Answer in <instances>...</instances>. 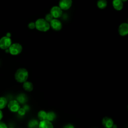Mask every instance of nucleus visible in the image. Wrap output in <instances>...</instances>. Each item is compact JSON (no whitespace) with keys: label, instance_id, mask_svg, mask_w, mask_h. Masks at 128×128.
I'll return each mask as SVG.
<instances>
[{"label":"nucleus","instance_id":"f257e3e1","mask_svg":"<svg viewBox=\"0 0 128 128\" xmlns=\"http://www.w3.org/2000/svg\"><path fill=\"white\" fill-rule=\"evenodd\" d=\"M28 76V70L24 68H20L16 71L14 74V78L16 82L23 83L26 81Z\"/></svg>","mask_w":128,"mask_h":128},{"label":"nucleus","instance_id":"f03ea898","mask_svg":"<svg viewBox=\"0 0 128 128\" xmlns=\"http://www.w3.org/2000/svg\"><path fill=\"white\" fill-rule=\"evenodd\" d=\"M35 28L40 32H46L50 28V24L44 18H39L35 22Z\"/></svg>","mask_w":128,"mask_h":128},{"label":"nucleus","instance_id":"7ed1b4c3","mask_svg":"<svg viewBox=\"0 0 128 128\" xmlns=\"http://www.w3.org/2000/svg\"><path fill=\"white\" fill-rule=\"evenodd\" d=\"M22 50L21 44L18 43H14L12 44L8 48V52L16 56L20 54Z\"/></svg>","mask_w":128,"mask_h":128},{"label":"nucleus","instance_id":"20e7f679","mask_svg":"<svg viewBox=\"0 0 128 128\" xmlns=\"http://www.w3.org/2000/svg\"><path fill=\"white\" fill-rule=\"evenodd\" d=\"M12 44V40L10 38L6 36L2 37L0 39V48L7 50Z\"/></svg>","mask_w":128,"mask_h":128},{"label":"nucleus","instance_id":"39448f33","mask_svg":"<svg viewBox=\"0 0 128 128\" xmlns=\"http://www.w3.org/2000/svg\"><path fill=\"white\" fill-rule=\"evenodd\" d=\"M8 107L9 110L13 112H16L20 108L18 102L16 100H11L8 104Z\"/></svg>","mask_w":128,"mask_h":128},{"label":"nucleus","instance_id":"423d86ee","mask_svg":"<svg viewBox=\"0 0 128 128\" xmlns=\"http://www.w3.org/2000/svg\"><path fill=\"white\" fill-rule=\"evenodd\" d=\"M50 14L52 15L53 18H56L61 16L62 11L58 6H54L50 10Z\"/></svg>","mask_w":128,"mask_h":128},{"label":"nucleus","instance_id":"0eeeda50","mask_svg":"<svg viewBox=\"0 0 128 128\" xmlns=\"http://www.w3.org/2000/svg\"><path fill=\"white\" fill-rule=\"evenodd\" d=\"M72 5V0H60L58 3V6L62 10L69 9Z\"/></svg>","mask_w":128,"mask_h":128},{"label":"nucleus","instance_id":"6e6552de","mask_svg":"<svg viewBox=\"0 0 128 128\" xmlns=\"http://www.w3.org/2000/svg\"><path fill=\"white\" fill-rule=\"evenodd\" d=\"M50 26L55 30H60L62 28V24L61 22L56 18H54L50 22Z\"/></svg>","mask_w":128,"mask_h":128},{"label":"nucleus","instance_id":"1a4fd4ad","mask_svg":"<svg viewBox=\"0 0 128 128\" xmlns=\"http://www.w3.org/2000/svg\"><path fill=\"white\" fill-rule=\"evenodd\" d=\"M102 123L105 128H112L114 124L112 119L108 116H105L102 118Z\"/></svg>","mask_w":128,"mask_h":128},{"label":"nucleus","instance_id":"9d476101","mask_svg":"<svg viewBox=\"0 0 128 128\" xmlns=\"http://www.w3.org/2000/svg\"><path fill=\"white\" fill-rule=\"evenodd\" d=\"M119 34L122 36L127 35L128 33V24L127 23H122L118 27Z\"/></svg>","mask_w":128,"mask_h":128},{"label":"nucleus","instance_id":"9b49d317","mask_svg":"<svg viewBox=\"0 0 128 128\" xmlns=\"http://www.w3.org/2000/svg\"><path fill=\"white\" fill-rule=\"evenodd\" d=\"M38 128H54V126L52 122L46 120H44L40 121Z\"/></svg>","mask_w":128,"mask_h":128},{"label":"nucleus","instance_id":"f8f14e48","mask_svg":"<svg viewBox=\"0 0 128 128\" xmlns=\"http://www.w3.org/2000/svg\"><path fill=\"white\" fill-rule=\"evenodd\" d=\"M112 6L116 10H120L123 8V2L120 0H113Z\"/></svg>","mask_w":128,"mask_h":128},{"label":"nucleus","instance_id":"ddd939ff","mask_svg":"<svg viewBox=\"0 0 128 128\" xmlns=\"http://www.w3.org/2000/svg\"><path fill=\"white\" fill-rule=\"evenodd\" d=\"M22 87L26 91L29 92L32 91L34 89L33 84L31 82L28 81H26L24 82H23Z\"/></svg>","mask_w":128,"mask_h":128},{"label":"nucleus","instance_id":"4468645a","mask_svg":"<svg viewBox=\"0 0 128 128\" xmlns=\"http://www.w3.org/2000/svg\"><path fill=\"white\" fill-rule=\"evenodd\" d=\"M16 100L18 102L19 104L20 103L22 104H24L27 102L28 98L26 94H20L16 97Z\"/></svg>","mask_w":128,"mask_h":128},{"label":"nucleus","instance_id":"2eb2a0df","mask_svg":"<svg viewBox=\"0 0 128 128\" xmlns=\"http://www.w3.org/2000/svg\"><path fill=\"white\" fill-rule=\"evenodd\" d=\"M38 122L35 120L32 119L29 121L28 123V128H38Z\"/></svg>","mask_w":128,"mask_h":128},{"label":"nucleus","instance_id":"dca6fc26","mask_svg":"<svg viewBox=\"0 0 128 128\" xmlns=\"http://www.w3.org/2000/svg\"><path fill=\"white\" fill-rule=\"evenodd\" d=\"M56 118V114L53 112H49L46 113V120L52 122Z\"/></svg>","mask_w":128,"mask_h":128},{"label":"nucleus","instance_id":"f3484780","mask_svg":"<svg viewBox=\"0 0 128 128\" xmlns=\"http://www.w3.org/2000/svg\"><path fill=\"white\" fill-rule=\"evenodd\" d=\"M8 104V100L5 97H0V110L4 109Z\"/></svg>","mask_w":128,"mask_h":128},{"label":"nucleus","instance_id":"a211bd4d","mask_svg":"<svg viewBox=\"0 0 128 128\" xmlns=\"http://www.w3.org/2000/svg\"><path fill=\"white\" fill-rule=\"evenodd\" d=\"M46 113L44 110H40L38 113V117L40 120H46Z\"/></svg>","mask_w":128,"mask_h":128},{"label":"nucleus","instance_id":"6ab92c4d","mask_svg":"<svg viewBox=\"0 0 128 128\" xmlns=\"http://www.w3.org/2000/svg\"><path fill=\"white\" fill-rule=\"evenodd\" d=\"M97 6L100 9L104 8L107 6L106 0H98L97 2Z\"/></svg>","mask_w":128,"mask_h":128},{"label":"nucleus","instance_id":"aec40b11","mask_svg":"<svg viewBox=\"0 0 128 128\" xmlns=\"http://www.w3.org/2000/svg\"><path fill=\"white\" fill-rule=\"evenodd\" d=\"M53 19H54L53 16H52V15L50 13H49V14H46V16H45V19H44V20H45L47 22H48L49 23V22H50Z\"/></svg>","mask_w":128,"mask_h":128},{"label":"nucleus","instance_id":"412c9836","mask_svg":"<svg viewBox=\"0 0 128 128\" xmlns=\"http://www.w3.org/2000/svg\"><path fill=\"white\" fill-rule=\"evenodd\" d=\"M18 114L20 116H24L25 114H26V111L24 110V108H20L18 111L17 112Z\"/></svg>","mask_w":128,"mask_h":128},{"label":"nucleus","instance_id":"4be33fe9","mask_svg":"<svg viewBox=\"0 0 128 128\" xmlns=\"http://www.w3.org/2000/svg\"><path fill=\"white\" fill-rule=\"evenodd\" d=\"M28 27L30 29H34L35 28V23L33 22H31L29 23V24H28Z\"/></svg>","mask_w":128,"mask_h":128},{"label":"nucleus","instance_id":"5701e85b","mask_svg":"<svg viewBox=\"0 0 128 128\" xmlns=\"http://www.w3.org/2000/svg\"><path fill=\"white\" fill-rule=\"evenodd\" d=\"M0 128H8V127L5 123L0 121Z\"/></svg>","mask_w":128,"mask_h":128},{"label":"nucleus","instance_id":"b1692460","mask_svg":"<svg viewBox=\"0 0 128 128\" xmlns=\"http://www.w3.org/2000/svg\"><path fill=\"white\" fill-rule=\"evenodd\" d=\"M63 128H74L72 124H67L66 126H64Z\"/></svg>","mask_w":128,"mask_h":128},{"label":"nucleus","instance_id":"393cba45","mask_svg":"<svg viewBox=\"0 0 128 128\" xmlns=\"http://www.w3.org/2000/svg\"><path fill=\"white\" fill-rule=\"evenodd\" d=\"M2 118H3V113L2 111V110H0V121Z\"/></svg>","mask_w":128,"mask_h":128},{"label":"nucleus","instance_id":"a878e982","mask_svg":"<svg viewBox=\"0 0 128 128\" xmlns=\"http://www.w3.org/2000/svg\"><path fill=\"white\" fill-rule=\"evenodd\" d=\"M23 108H24V110L26 111V110H29V106L27 105H25V106H24Z\"/></svg>","mask_w":128,"mask_h":128},{"label":"nucleus","instance_id":"bb28decb","mask_svg":"<svg viewBox=\"0 0 128 128\" xmlns=\"http://www.w3.org/2000/svg\"><path fill=\"white\" fill-rule=\"evenodd\" d=\"M112 128H117V126L116 124H114Z\"/></svg>","mask_w":128,"mask_h":128},{"label":"nucleus","instance_id":"cd10ccee","mask_svg":"<svg viewBox=\"0 0 128 128\" xmlns=\"http://www.w3.org/2000/svg\"><path fill=\"white\" fill-rule=\"evenodd\" d=\"M122 2H126L127 0H120Z\"/></svg>","mask_w":128,"mask_h":128},{"label":"nucleus","instance_id":"c85d7f7f","mask_svg":"<svg viewBox=\"0 0 128 128\" xmlns=\"http://www.w3.org/2000/svg\"><path fill=\"white\" fill-rule=\"evenodd\" d=\"M12 128V127H10V128Z\"/></svg>","mask_w":128,"mask_h":128}]
</instances>
